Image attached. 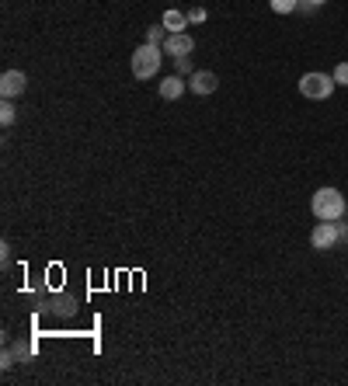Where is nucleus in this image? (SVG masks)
<instances>
[{
	"label": "nucleus",
	"instance_id": "obj_1",
	"mask_svg": "<svg viewBox=\"0 0 348 386\" xmlns=\"http://www.w3.org/2000/svg\"><path fill=\"white\" fill-rule=\"evenodd\" d=\"M310 209H314L317 220L334 223V220H342V216L348 213V202H345V195L338 192V188H317L314 198H310Z\"/></svg>",
	"mask_w": 348,
	"mask_h": 386
},
{
	"label": "nucleus",
	"instance_id": "obj_2",
	"mask_svg": "<svg viewBox=\"0 0 348 386\" xmlns=\"http://www.w3.org/2000/svg\"><path fill=\"white\" fill-rule=\"evenodd\" d=\"M160 60H164V49H160V45H150V42L136 45V49H132V77H136V80H150V77H157Z\"/></svg>",
	"mask_w": 348,
	"mask_h": 386
},
{
	"label": "nucleus",
	"instance_id": "obj_3",
	"mask_svg": "<svg viewBox=\"0 0 348 386\" xmlns=\"http://www.w3.org/2000/svg\"><path fill=\"white\" fill-rule=\"evenodd\" d=\"M334 77H327V73H303L300 77V95L310 97V101H327V97L334 95Z\"/></svg>",
	"mask_w": 348,
	"mask_h": 386
},
{
	"label": "nucleus",
	"instance_id": "obj_4",
	"mask_svg": "<svg viewBox=\"0 0 348 386\" xmlns=\"http://www.w3.org/2000/svg\"><path fill=\"white\" fill-rule=\"evenodd\" d=\"M310 244H314V251H331V247H338V223L317 220L314 233H310Z\"/></svg>",
	"mask_w": 348,
	"mask_h": 386
},
{
	"label": "nucleus",
	"instance_id": "obj_5",
	"mask_svg": "<svg viewBox=\"0 0 348 386\" xmlns=\"http://www.w3.org/2000/svg\"><path fill=\"white\" fill-rule=\"evenodd\" d=\"M164 56H171V60H178V56H191V49H195V38L189 32H174L164 38Z\"/></svg>",
	"mask_w": 348,
	"mask_h": 386
},
{
	"label": "nucleus",
	"instance_id": "obj_6",
	"mask_svg": "<svg viewBox=\"0 0 348 386\" xmlns=\"http://www.w3.org/2000/svg\"><path fill=\"white\" fill-rule=\"evenodd\" d=\"M220 87V80H216V73L213 70H195L189 77V91L191 95H199V97H206V95H213Z\"/></svg>",
	"mask_w": 348,
	"mask_h": 386
},
{
	"label": "nucleus",
	"instance_id": "obj_7",
	"mask_svg": "<svg viewBox=\"0 0 348 386\" xmlns=\"http://www.w3.org/2000/svg\"><path fill=\"white\" fill-rule=\"evenodd\" d=\"M25 87H28V77H25L21 70H7V73L0 77V95L11 97V101L18 95H25Z\"/></svg>",
	"mask_w": 348,
	"mask_h": 386
},
{
	"label": "nucleus",
	"instance_id": "obj_8",
	"mask_svg": "<svg viewBox=\"0 0 348 386\" xmlns=\"http://www.w3.org/2000/svg\"><path fill=\"white\" fill-rule=\"evenodd\" d=\"M185 91H189V84H185V77H178V73L160 80V101H178Z\"/></svg>",
	"mask_w": 348,
	"mask_h": 386
},
{
	"label": "nucleus",
	"instance_id": "obj_9",
	"mask_svg": "<svg viewBox=\"0 0 348 386\" xmlns=\"http://www.w3.org/2000/svg\"><path fill=\"white\" fill-rule=\"evenodd\" d=\"M160 25H164L171 35H174V32H185V28H189V14L171 7V11H164V21H160Z\"/></svg>",
	"mask_w": 348,
	"mask_h": 386
},
{
	"label": "nucleus",
	"instance_id": "obj_10",
	"mask_svg": "<svg viewBox=\"0 0 348 386\" xmlns=\"http://www.w3.org/2000/svg\"><path fill=\"white\" fill-rule=\"evenodd\" d=\"M0 122L4 126H14L18 122V108L11 104V97H4V104H0Z\"/></svg>",
	"mask_w": 348,
	"mask_h": 386
},
{
	"label": "nucleus",
	"instance_id": "obj_11",
	"mask_svg": "<svg viewBox=\"0 0 348 386\" xmlns=\"http://www.w3.org/2000/svg\"><path fill=\"white\" fill-rule=\"evenodd\" d=\"M167 28H164V25H150V28H147V42H150V45H164V38H167Z\"/></svg>",
	"mask_w": 348,
	"mask_h": 386
},
{
	"label": "nucleus",
	"instance_id": "obj_12",
	"mask_svg": "<svg viewBox=\"0 0 348 386\" xmlns=\"http://www.w3.org/2000/svg\"><path fill=\"white\" fill-rule=\"evenodd\" d=\"M268 4H272L275 14H292V11L300 7V0H268Z\"/></svg>",
	"mask_w": 348,
	"mask_h": 386
},
{
	"label": "nucleus",
	"instance_id": "obj_13",
	"mask_svg": "<svg viewBox=\"0 0 348 386\" xmlns=\"http://www.w3.org/2000/svg\"><path fill=\"white\" fill-rule=\"evenodd\" d=\"M174 70H178V77H185V73H195V70H191V56H178V60H174Z\"/></svg>",
	"mask_w": 348,
	"mask_h": 386
},
{
	"label": "nucleus",
	"instance_id": "obj_14",
	"mask_svg": "<svg viewBox=\"0 0 348 386\" xmlns=\"http://www.w3.org/2000/svg\"><path fill=\"white\" fill-rule=\"evenodd\" d=\"M324 4H327V0H300L296 11H300V14H314L317 7H324Z\"/></svg>",
	"mask_w": 348,
	"mask_h": 386
},
{
	"label": "nucleus",
	"instance_id": "obj_15",
	"mask_svg": "<svg viewBox=\"0 0 348 386\" xmlns=\"http://www.w3.org/2000/svg\"><path fill=\"white\" fill-rule=\"evenodd\" d=\"M331 77H334V84H342V87H348V63H338V66H334V73H331Z\"/></svg>",
	"mask_w": 348,
	"mask_h": 386
},
{
	"label": "nucleus",
	"instance_id": "obj_16",
	"mask_svg": "<svg viewBox=\"0 0 348 386\" xmlns=\"http://www.w3.org/2000/svg\"><path fill=\"white\" fill-rule=\"evenodd\" d=\"M199 21H206V7H191L189 11V25H199Z\"/></svg>",
	"mask_w": 348,
	"mask_h": 386
},
{
	"label": "nucleus",
	"instance_id": "obj_17",
	"mask_svg": "<svg viewBox=\"0 0 348 386\" xmlns=\"http://www.w3.org/2000/svg\"><path fill=\"white\" fill-rule=\"evenodd\" d=\"M338 223V220H334ZM338 244H348V223H338Z\"/></svg>",
	"mask_w": 348,
	"mask_h": 386
}]
</instances>
